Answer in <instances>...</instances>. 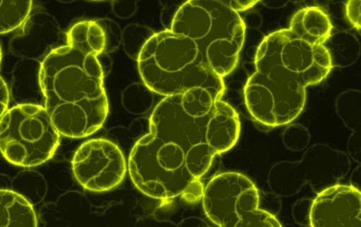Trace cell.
I'll use <instances>...</instances> for the list:
<instances>
[{
    "mask_svg": "<svg viewBox=\"0 0 361 227\" xmlns=\"http://www.w3.org/2000/svg\"><path fill=\"white\" fill-rule=\"evenodd\" d=\"M290 31L313 46L324 45L333 26L326 13L318 7H307L293 16Z\"/></svg>",
    "mask_w": 361,
    "mask_h": 227,
    "instance_id": "cell-12",
    "label": "cell"
},
{
    "mask_svg": "<svg viewBox=\"0 0 361 227\" xmlns=\"http://www.w3.org/2000/svg\"><path fill=\"white\" fill-rule=\"evenodd\" d=\"M236 111L206 90L166 97L154 109L149 133L134 145L128 159L133 184L145 195L188 202L202 198L200 179L216 155L239 140Z\"/></svg>",
    "mask_w": 361,
    "mask_h": 227,
    "instance_id": "cell-1",
    "label": "cell"
},
{
    "mask_svg": "<svg viewBox=\"0 0 361 227\" xmlns=\"http://www.w3.org/2000/svg\"><path fill=\"white\" fill-rule=\"evenodd\" d=\"M13 188L32 204H38L45 196L46 182L37 172L25 171L18 175L13 183Z\"/></svg>",
    "mask_w": 361,
    "mask_h": 227,
    "instance_id": "cell-18",
    "label": "cell"
},
{
    "mask_svg": "<svg viewBox=\"0 0 361 227\" xmlns=\"http://www.w3.org/2000/svg\"><path fill=\"white\" fill-rule=\"evenodd\" d=\"M202 207L209 220L221 227H280L267 210L259 209L258 190L252 180L236 172L217 175L202 194Z\"/></svg>",
    "mask_w": 361,
    "mask_h": 227,
    "instance_id": "cell-7",
    "label": "cell"
},
{
    "mask_svg": "<svg viewBox=\"0 0 361 227\" xmlns=\"http://www.w3.org/2000/svg\"><path fill=\"white\" fill-rule=\"evenodd\" d=\"M137 63L144 84L165 97L200 90L221 100L226 90L223 78L207 66L195 41L171 30L156 32Z\"/></svg>",
    "mask_w": 361,
    "mask_h": 227,
    "instance_id": "cell-4",
    "label": "cell"
},
{
    "mask_svg": "<svg viewBox=\"0 0 361 227\" xmlns=\"http://www.w3.org/2000/svg\"><path fill=\"white\" fill-rule=\"evenodd\" d=\"M75 179L85 190L104 192L116 188L127 173V163L119 147L105 139L85 142L72 161Z\"/></svg>",
    "mask_w": 361,
    "mask_h": 227,
    "instance_id": "cell-9",
    "label": "cell"
},
{
    "mask_svg": "<svg viewBox=\"0 0 361 227\" xmlns=\"http://www.w3.org/2000/svg\"><path fill=\"white\" fill-rule=\"evenodd\" d=\"M155 35L156 32L149 27L139 25V24H130L123 31L122 43L126 54L131 59L137 61L142 50L150 38Z\"/></svg>",
    "mask_w": 361,
    "mask_h": 227,
    "instance_id": "cell-19",
    "label": "cell"
},
{
    "mask_svg": "<svg viewBox=\"0 0 361 227\" xmlns=\"http://www.w3.org/2000/svg\"><path fill=\"white\" fill-rule=\"evenodd\" d=\"M68 45L75 46L98 56L105 53V35L95 21L79 22L68 32Z\"/></svg>",
    "mask_w": 361,
    "mask_h": 227,
    "instance_id": "cell-15",
    "label": "cell"
},
{
    "mask_svg": "<svg viewBox=\"0 0 361 227\" xmlns=\"http://www.w3.org/2000/svg\"><path fill=\"white\" fill-rule=\"evenodd\" d=\"M123 105L133 114H143L152 106V90L146 85L133 84L123 92Z\"/></svg>",
    "mask_w": 361,
    "mask_h": 227,
    "instance_id": "cell-20",
    "label": "cell"
},
{
    "mask_svg": "<svg viewBox=\"0 0 361 227\" xmlns=\"http://www.w3.org/2000/svg\"><path fill=\"white\" fill-rule=\"evenodd\" d=\"M255 73L246 82V108L257 123L267 128L294 121L305 109L306 87L329 75V54L290 30L264 38L257 51Z\"/></svg>",
    "mask_w": 361,
    "mask_h": 227,
    "instance_id": "cell-2",
    "label": "cell"
},
{
    "mask_svg": "<svg viewBox=\"0 0 361 227\" xmlns=\"http://www.w3.org/2000/svg\"><path fill=\"white\" fill-rule=\"evenodd\" d=\"M360 166H358L357 169H355L354 173L352 175L351 187L357 188V190H360V183H361V176H360Z\"/></svg>",
    "mask_w": 361,
    "mask_h": 227,
    "instance_id": "cell-29",
    "label": "cell"
},
{
    "mask_svg": "<svg viewBox=\"0 0 361 227\" xmlns=\"http://www.w3.org/2000/svg\"><path fill=\"white\" fill-rule=\"evenodd\" d=\"M0 149L8 162L32 168L47 162L56 153L60 134L45 106L20 104L5 114L0 123Z\"/></svg>",
    "mask_w": 361,
    "mask_h": 227,
    "instance_id": "cell-6",
    "label": "cell"
},
{
    "mask_svg": "<svg viewBox=\"0 0 361 227\" xmlns=\"http://www.w3.org/2000/svg\"><path fill=\"white\" fill-rule=\"evenodd\" d=\"M0 32L9 34L20 29L30 18L32 1H1L0 5Z\"/></svg>",
    "mask_w": 361,
    "mask_h": 227,
    "instance_id": "cell-17",
    "label": "cell"
},
{
    "mask_svg": "<svg viewBox=\"0 0 361 227\" xmlns=\"http://www.w3.org/2000/svg\"><path fill=\"white\" fill-rule=\"evenodd\" d=\"M1 194V226H37V217L31 202L16 191L4 190Z\"/></svg>",
    "mask_w": 361,
    "mask_h": 227,
    "instance_id": "cell-13",
    "label": "cell"
},
{
    "mask_svg": "<svg viewBox=\"0 0 361 227\" xmlns=\"http://www.w3.org/2000/svg\"><path fill=\"white\" fill-rule=\"evenodd\" d=\"M361 193L351 185H336L319 193L312 202L310 226L360 227Z\"/></svg>",
    "mask_w": 361,
    "mask_h": 227,
    "instance_id": "cell-10",
    "label": "cell"
},
{
    "mask_svg": "<svg viewBox=\"0 0 361 227\" xmlns=\"http://www.w3.org/2000/svg\"><path fill=\"white\" fill-rule=\"evenodd\" d=\"M60 39L59 22L47 13L37 12L10 41L11 53L25 59H40L47 56Z\"/></svg>",
    "mask_w": 361,
    "mask_h": 227,
    "instance_id": "cell-11",
    "label": "cell"
},
{
    "mask_svg": "<svg viewBox=\"0 0 361 227\" xmlns=\"http://www.w3.org/2000/svg\"><path fill=\"white\" fill-rule=\"evenodd\" d=\"M234 12H245L253 8L254 5L258 4V1H224Z\"/></svg>",
    "mask_w": 361,
    "mask_h": 227,
    "instance_id": "cell-27",
    "label": "cell"
},
{
    "mask_svg": "<svg viewBox=\"0 0 361 227\" xmlns=\"http://www.w3.org/2000/svg\"><path fill=\"white\" fill-rule=\"evenodd\" d=\"M0 116L4 117L5 114L9 111V102H10V92L8 89L6 83H5L4 79L1 78L0 79Z\"/></svg>",
    "mask_w": 361,
    "mask_h": 227,
    "instance_id": "cell-26",
    "label": "cell"
},
{
    "mask_svg": "<svg viewBox=\"0 0 361 227\" xmlns=\"http://www.w3.org/2000/svg\"><path fill=\"white\" fill-rule=\"evenodd\" d=\"M324 46L329 54L332 69L333 67H348L354 64L360 56V42L349 32L331 35Z\"/></svg>",
    "mask_w": 361,
    "mask_h": 227,
    "instance_id": "cell-14",
    "label": "cell"
},
{
    "mask_svg": "<svg viewBox=\"0 0 361 227\" xmlns=\"http://www.w3.org/2000/svg\"><path fill=\"white\" fill-rule=\"evenodd\" d=\"M111 10L117 18L127 19L131 18L137 11V2L135 1H114L111 2Z\"/></svg>",
    "mask_w": 361,
    "mask_h": 227,
    "instance_id": "cell-24",
    "label": "cell"
},
{
    "mask_svg": "<svg viewBox=\"0 0 361 227\" xmlns=\"http://www.w3.org/2000/svg\"><path fill=\"white\" fill-rule=\"evenodd\" d=\"M311 135L307 128L302 125H293L287 128L283 134L284 146L293 152L305 149L310 143Z\"/></svg>",
    "mask_w": 361,
    "mask_h": 227,
    "instance_id": "cell-21",
    "label": "cell"
},
{
    "mask_svg": "<svg viewBox=\"0 0 361 227\" xmlns=\"http://www.w3.org/2000/svg\"><path fill=\"white\" fill-rule=\"evenodd\" d=\"M95 23L102 29L105 35V53H114L121 45L123 31L116 21L109 18H101L95 20Z\"/></svg>",
    "mask_w": 361,
    "mask_h": 227,
    "instance_id": "cell-22",
    "label": "cell"
},
{
    "mask_svg": "<svg viewBox=\"0 0 361 227\" xmlns=\"http://www.w3.org/2000/svg\"><path fill=\"white\" fill-rule=\"evenodd\" d=\"M360 1H349L346 4V16L348 18L350 23L355 27L357 31H360Z\"/></svg>",
    "mask_w": 361,
    "mask_h": 227,
    "instance_id": "cell-25",
    "label": "cell"
},
{
    "mask_svg": "<svg viewBox=\"0 0 361 227\" xmlns=\"http://www.w3.org/2000/svg\"><path fill=\"white\" fill-rule=\"evenodd\" d=\"M312 202L311 200L302 199L296 202L293 207V217L295 221L300 226H310V210Z\"/></svg>",
    "mask_w": 361,
    "mask_h": 227,
    "instance_id": "cell-23",
    "label": "cell"
},
{
    "mask_svg": "<svg viewBox=\"0 0 361 227\" xmlns=\"http://www.w3.org/2000/svg\"><path fill=\"white\" fill-rule=\"evenodd\" d=\"M360 92L347 90L336 100V112L353 136H361Z\"/></svg>",
    "mask_w": 361,
    "mask_h": 227,
    "instance_id": "cell-16",
    "label": "cell"
},
{
    "mask_svg": "<svg viewBox=\"0 0 361 227\" xmlns=\"http://www.w3.org/2000/svg\"><path fill=\"white\" fill-rule=\"evenodd\" d=\"M104 78L97 56L75 46L54 49L44 59L40 89L61 135L87 137L102 127L109 114Z\"/></svg>",
    "mask_w": 361,
    "mask_h": 227,
    "instance_id": "cell-3",
    "label": "cell"
},
{
    "mask_svg": "<svg viewBox=\"0 0 361 227\" xmlns=\"http://www.w3.org/2000/svg\"><path fill=\"white\" fill-rule=\"evenodd\" d=\"M97 59L99 61L101 68H102L104 76H106L111 70L112 61L111 56H109V54L103 53L97 56Z\"/></svg>",
    "mask_w": 361,
    "mask_h": 227,
    "instance_id": "cell-28",
    "label": "cell"
},
{
    "mask_svg": "<svg viewBox=\"0 0 361 227\" xmlns=\"http://www.w3.org/2000/svg\"><path fill=\"white\" fill-rule=\"evenodd\" d=\"M169 30L195 41L207 66L221 78L236 68L245 42V25L239 13L224 1L185 2Z\"/></svg>",
    "mask_w": 361,
    "mask_h": 227,
    "instance_id": "cell-5",
    "label": "cell"
},
{
    "mask_svg": "<svg viewBox=\"0 0 361 227\" xmlns=\"http://www.w3.org/2000/svg\"><path fill=\"white\" fill-rule=\"evenodd\" d=\"M351 161L348 155L328 145H314L306 149L297 162L283 161L273 166L267 183L272 192L279 197L296 195L308 185L319 193L338 185L348 175Z\"/></svg>",
    "mask_w": 361,
    "mask_h": 227,
    "instance_id": "cell-8",
    "label": "cell"
}]
</instances>
